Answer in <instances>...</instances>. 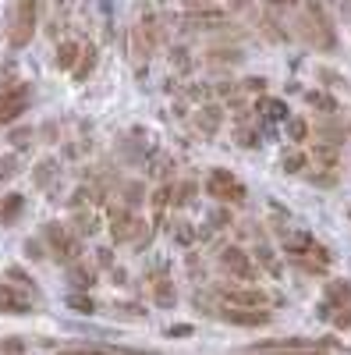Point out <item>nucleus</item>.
I'll list each match as a JSON object with an SVG mask.
<instances>
[{
  "instance_id": "1",
  "label": "nucleus",
  "mask_w": 351,
  "mask_h": 355,
  "mask_svg": "<svg viewBox=\"0 0 351 355\" xmlns=\"http://www.w3.org/2000/svg\"><path fill=\"white\" fill-rule=\"evenodd\" d=\"M206 192H210L213 199H220V202H245V185H242L231 171H224V167L210 171V178H206Z\"/></svg>"
},
{
  "instance_id": "2",
  "label": "nucleus",
  "mask_w": 351,
  "mask_h": 355,
  "mask_svg": "<svg viewBox=\"0 0 351 355\" xmlns=\"http://www.w3.org/2000/svg\"><path fill=\"white\" fill-rule=\"evenodd\" d=\"M220 316L227 323H234V327H262V323H270L267 306H259V309H252V306H224Z\"/></svg>"
},
{
  "instance_id": "3",
  "label": "nucleus",
  "mask_w": 351,
  "mask_h": 355,
  "mask_svg": "<svg viewBox=\"0 0 351 355\" xmlns=\"http://www.w3.org/2000/svg\"><path fill=\"white\" fill-rule=\"evenodd\" d=\"M220 266H224L227 274L242 277V281H252V277H255V263H252V256H245L238 245H227V249L220 252Z\"/></svg>"
},
{
  "instance_id": "4",
  "label": "nucleus",
  "mask_w": 351,
  "mask_h": 355,
  "mask_svg": "<svg viewBox=\"0 0 351 355\" xmlns=\"http://www.w3.org/2000/svg\"><path fill=\"white\" fill-rule=\"evenodd\" d=\"M220 295H224V302H227V306H252V309L267 306V291H262V288H255V284H242V288H224Z\"/></svg>"
},
{
  "instance_id": "5",
  "label": "nucleus",
  "mask_w": 351,
  "mask_h": 355,
  "mask_svg": "<svg viewBox=\"0 0 351 355\" xmlns=\"http://www.w3.org/2000/svg\"><path fill=\"white\" fill-rule=\"evenodd\" d=\"M33 21H36V0H18V15H15V46H21L33 36Z\"/></svg>"
},
{
  "instance_id": "6",
  "label": "nucleus",
  "mask_w": 351,
  "mask_h": 355,
  "mask_svg": "<svg viewBox=\"0 0 351 355\" xmlns=\"http://www.w3.org/2000/svg\"><path fill=\"white\" fill-rule=\"evenodd\" d=\"M33 309V299L21 291H15L11 284H0V313H11V316H21Z\"/></svg>"
},
{
  "instance_id": "7",
  "label": "nucleus",
  "mask_w": 351,
  "mask_h": 355,
  "mask_svg": "<svg viewBox=\"0 0 351 355\" xmlns=\"http://www.w3.org/2000/svg\"><path fill=\"white\" fill-rule=\"evenodd\" d=\"M21 107H25V89H15L11 96L0 100V121H11V117H18Z\"/></svg>"
},
{
  "instance_id": "8",
  "label": "nucleus",
  "mask_w": 351,
  "mask_h": 355,
  "mask_svg": "<svg viewBox=\"0 0 351 355\" xmlns=\"http://www.w3.org/2000/svg\"><path fill=\"white\" fill-rule=\"evenodd\" d=\"M327 302H334L337 309L351 306V281H330L327 284Z\"/></svg>"
},
{
  "instance_id": "9",
  "label": "nucleus",
  "mask_w": 351,
  "mask_h": 355,
  "mask_svg": "<svg viewBox=\"0 0 351 355\" xmlns=\"http://www.w3.org/2000/svg\"><path fill=\"white\" fill-rule=\"evenodd\" d=\"M252 256H255V263H259V266H267V274L280 277V263H277V256H273V249H270L267 242H259Z\"/></svg>"
},
{
  "instance_id": "10",
  "label": "nucleus",
  "mask_w": 351,
  "mask_h": 355,
  "mask_svg": "<svg viewBox=\"0 0 351 355\" xmlns=\"http://www.w3.org/2000/svg\"><path fill=\"white\" fill-rule=\"evenodd\" d=\"M312 157H316V160H323L327 167H334V164L341 160V150H337L334 142H323V146H312Z\"/></svg>"
},
{
  "instance_id": "11",
  "label": "nucleus",
  "mask_w": 351,
  "mask_h": 355,
  "mask_svg": "<svg viewBox=\"0 0 351 355\" xmlns=\"http://www.w3.org/2000/svg\"><path fill=\"white\" fill-rule=\"evenodd\" d=\"M153 295H156L160 306H174V302H178V295H174V284L170 281H156L153 284Z\"/></svg>"
},
{
  "instance_id": "12",
  "label": "nucleus",
  "mask_w": 351,
  "mask_h": 355,
  "mask_svg": "<svg viewBox=\"0 0 351 355\" xmlns=\"http://www.w3.org/2000/svg\"><path fill=\"white\" fill-rule=\"evenodd\" d=\"M188 25H199V28H213V25H224V15L220 11H202V15H192L188 18Z\"/></svg>"
},
{
  "instance_id": "13",
  "label": "nucleus",
  "mask_w": 351,
  "mask_h": 355,
  "mask_svg": "<svg viewBox=\"0 0 351 355\" xmlns=\"http://www.w3.org/2000/svg\"><path fill=\"white\" fill-rule=\"evenodd\" d=\"M117 224H121V227H117V239H121V242L125 239H135V231H138V220L135 217H125L121 214V217H117Z\"/></svg>"
},
{
  "instance_id": "14",
  "label": "nucleus",
  "mask_w": 351,
  "mask_h": 355,
  "mask_svg": "<svg viewBox=\"0 0 351 355\" xmlns=\"http://www.w3.org/2000/svg\"><path fill=\"white\" fill-rule=\"evenodd\" d=\"M262 110H267V117H273V121H284V117H287V107L280 100H267V103H262Z\"/></svg>"
},
{
  "instance_id": "15",
  "label": "nucleus",
  "mask_w": 351,
  "mask_h": 355,
  "mask_svg": "<svg viewBox=\"0 0 351 355\" xmlns=\"http://www.w3.org/2000/svg\"><path fill=\"white\" fill-rule=\"evenodd\" d=\"M57 355H114L110 348H68V352H57Z\"/></svg>"
},
{
  "instance_id": "16",
  "label": "nucleus",
  "mask_w": 351,
  "mask_h": 355,
  "mask_svg": "<svg viewBox=\"0 0 351 355\" xmlns=\"http://www.w3.org/2000/svg\"><path fill=\"white\" fill-rule=\"evenodd\" d=\"M280 167H284L287 174H295L298 167H305V157H302V153H291V157H287V160H284Z\"/></svg>"
},
{
  "instance_id": "17",
  "label": "nucleus",
  "mask_w": 351,
  "mask_h": 355,
  "mask_svg": "<svg viewBox=\"0 0 351 355\" xmlns=\"http://www.w3.org/2000/svg\"><path fill=\"white\" fill-rule=\"evenodd\" d=\"M270 355H323V352H312V348H277Z\"/></svg>"
},
{
  "instance_id": "18",
  "label": "nucleus",
  "mask_w": 351,
  "mask_h": 355,
  "mask_svg": "<svg viewBox=\"0 0 351 355\" xmlns=\"http://www.w3.org/2000/svg\"><path fill=\"white\" fill-rule=\"evenodd\" d=\"M68 306H71V309H85V313H93V302H89V299H82V295H71Z\"/></svg>"
},
{
  "instance_id": "19",
  "label": "nucleus",
  "mask_w": 351,
  "mask_h": 355,
  "mask_svg": "<svg viewBox=\"0 0 351 355\" xmlns=\"http://www.w3.org/2000/svg\"><path fill=\"white\" fill-rule=\"evenodd\" d=\"M305 132H309V125H305V121H291V139H295V142H302V139H305Z\"/></svg>"
},
{
  "instance_id": "20",
  "label": "nucleus",
  "mask_w": 351,
  "mask_h": 355,
  "mask_svg": "<svg viewBox=\"0 0 351 355\" xmlns=\"http://www.w3.org/2000/svg\"><path fill=\"white\" fill-rule=\"evenodd\" d=\"M273 4H295V0H273Z\"/></svg>"
}]
</instances>
